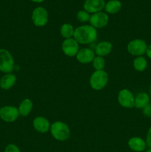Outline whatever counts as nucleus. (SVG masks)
<instances>
[{"mask_svg": "<svg viewBox=\"0 0 151 152\" xmlns=\"http://www.w3.org/2000/svg\"><path fill=\"white\" fill-rule=\"evenodd\" d=\"M76 18L79 22H86L90 20V13L86 10H79L76 14Z\"/></svg>", "mask_w": 151, "mask_h": 152, "instance_id": "23", "label": "nucleus"}, {"mask_svg": "<svg viewBox=\"0 0 151 152\" xmlns=\"http://www.w3.org/2000/svg\"><path fill=\"white\" fill-rule=\"evenodd\" d=\"M146 53L148 57H149L150 59H151V45H150L147 46V50H146Z\"/></svg>", "mask_w": 151, "mask_h": 152, "instance_id": "27", "label": "nucleus"}, {"mask_svg": "<svg viewBox=\"0 0 151 152\" xmlns=\"http://www.w3.org/2000/svg\"><path fill=\"white\" fill-rule=\"evenodd\" d=\"M105 66V61L102 56H96L93 60V67L96 71H102Z\"/></svg>", "mask_w": 151, "mask_h": 152, "instance_id": "22", "label": "nucleus"}, {"mask_svg": "<svg viewBox=\"0 0 151 152\" xmlns=\"http://www.w3.org/2000/svg\"><path fill=\"white\" fill-rule=\"evenodd\" d=\"M118 101L124 108H132L134 107L135 97L132 92L127 89L120 91L118 95Z\"/></svg>", "mask_w": 151, "mask_h": 152, "instance_id": "8", "label": "nucleus"}, {"mask_svg": "<svg viewBox=\"0 0 151 152\" xmlns=\"http://www.w3.org/2000/svg\"><path fill=\"white\" fill-rule=\"evenodd\" d=\"M147 62L143 56H138L133 61V67L136 71L139 72L144 71L147 68Z\"/></svg>", "mask_w": 151, "mask_h": 152, "instance_id": "21", "label": "nucleus"}, {"mask_svg": "<svg viewBox=\"0 0 151 152\" xmlns=\"http://www.w3.org/2000/svg\"><path fill=\"white\" fill-rule=\"evenodd\" d=\"M147 45L145 41L140 39H133L127 45V50L129 53L133 56H141L146 53Z\"/></svg>", "mask_w": 151, "mask_h": 152, "instance_id": "5", "label": "nucleus"}, {"mask_svg": "<svg viewBox=\"0 0 151 152\" xmlns=\"http://www.w3.org/2000/svg\"><path fill=\"white\" fill-rule=\"evenodd\" d=\"M64 53L68 56H74L78 52V43L75 39H66L62 45Z\"/></svg>", "mask_w": 151, "mask_h": 152, "instance_id": "10", "label": "nucleus"}, {"mask_svg": "<svg viewBox=\"0 0 151 152\" xmlns=\"http://www.w3.org/2000/svg\"><path fill=\"white\" fill-rule=\"evenodd\" d=\"M14 69V59L11 53L5 49H0V71L10 74Z\"/></svg>", "mask_w": 151, "mask_h": 152, "instance_id": "3", "label": "nucleus"}, {"mask_svg": "<svg viewBox=\"0 0 151 152\" xmlns=\"http://www.w3.org/2000/svg\"><path fill=\"white\" fill-rule=\"evenodd\" d=\"M146 143L149 148H151V127L148 130L147 134V137H146Z\"/></svg>", "mask_w": 151, "mask_h": 152, "instance_id": "26", "label": "nucleus"}, {"mask_svg": "<svg viewBox=\"0 0 151 152\" xmlns=\"http://www.w3.org/2000/svg\"><path fill=\"white\" fill-rule=\"evenodd\" d=\"M105 0H85L84 3V9L89 13H95L100 12L105 8Z\"/></svg>", "mask_w": 151, "mask_h": 152, "instance_id": "11", "label": "nucleus"}, {"mask_svg": "<svg viewBox=\"0 0 151 152\" xmlns=\"http://www.w3.org/2000/svg\"><path fill=\"white\" fill-rule=\"evenodd\" d=\"M95 58V53L93 50L90 48H82L78 50L76 54V59L80 63L86 64L93 62Z\"/></svg>", "mask_w": 151, "mask_h": 152, "instance_id": "13", "label": "nucleus"}, {"mask_svg": "<svg viewBox=\"0 0 151 152\" xmlns=\"http://www.w3.org/2000/svg\"><path fill=\"white\" fill-rule=\"evenodd\" d=\"M73 37L78 43L90 44L97 39V31L92 25H81L76 28Z\"/></svg>", "mask_w": 151, "mask_h": 152, "instance_id": "1", "label": "nucleus"}, {"mask_svg": "<svg viewBox=\"0 0 151 152\" xmlns=\"http://www.w3.org/2000/svg\"><path fill=\"white\" fill-rule=\"evenodd\" d=\"M33 127L40 133H46L50 129V123L47 119L43 117H37L33 122Z\"/></svg>", "mask_w": 151, "mask_h": 152, "instance_id": "12", "label": "nucleus"}, {"mask_svg": "<svg viewBox=\"0 0 151 152\" xmlns=\"http://www.w3.org/2000/svg\"><path fill=\"white\" fill-rule=\"evenodd\" d=\"M4 152H21L19 147L16 146L14 144H9L6 146Z\"/></svg>", "mask_w": 151, "mask_h": 152, "instance_id": "24", "label": "nucleus"}, {"mask_svg": "<svg viewBox=\"0 0 151 152\" xmlns=\"http://www.w3.org/2000/svg\"><path fill=\"white\" fill-rule=\"evenodd\" d=\"M19 111L16 107L11 105L1 107L0 108V118L7 123H12L17 120L19 117Z\"/></svg>", "mask_w": 151, "mask_h": 152, "instance_id": "7", "label": "nucleus"}, {"mask_svg": "<svg viewBox=\"0 0 151 152\" xmlns=\"http://www.w3.org/2000/svg\"><path fill=\"white\" fill-rule=\"evenodd\" d=\"M90 22L95 28H102L106 26L109 21L107 14L104 12H98L90 16Z\"/></svg>", "mask_w": 151, "mask_h": 152, "instance_id": "9", "label": "nucleus"}, {"mask_svg": "<svg viewBox=\"0 0 151 152\" xmlns=\"http://www.w3.org/2000/svg\"><path fill=\"white\" fill-rule=\"evenodd\" d=\"M145 152H151V148H149V149H147V151H145Z\"/></svg>", "mask_w": 151, "mask_h": 152, "instance_id": "29", "label": "nucleus"}, {"mask_svg": "<svg viewBox=\"0 0 151 152\" xmlns=\"http://www.w3.org/2000/svg\"><path fill=\"white\" fill-rule=\"evenodd\" d=\"M149 102V95L144 92H141V93L138 94L135 97L134 106L139 109H143Z\"/></svg>", "mask_w": 151, "mask_h": 152, "instance_id": "17", "label": "nucleus"}, {"mask_svg": "<svg viewBox=\"0 0 151 152\" xmlns=\"http://www.w3.org/2000/svg\"><path fill=\"white\" fill-rule=\"evenodd\" d=\"M108 82V75L105 71H96L93 73L90 79V86L93 89L99 91L106 86Z\"/></svg>", "mask_w": 151, "mask_h": 152, "instance_id": "4", "label": "nucleus"}, {"mask_svg": "<svg viewBox=\"0 0 151 152\" xmlns=\"http://www.w3.org/2000/svg\"><path fill=\"white\" fill-rule=\"evenodd\" d=\"M112 48V44L109 42H101L95 48V53L99 56H107L111 52Z\"/></svg>", "mask_w": 151, "mask_h": 152, "instance_id": "16", "label": "nucleus"}, {"mask_svg": "<svg viewBox=\"0 0 151 152\" xmlns=\"http://www.w3.org/2000/svg\"><path fill=\"white\" fill-rule=\"evenodd\" d=\"M16 77L13 74H6L0 80V87L4 90H9L15 85Z\"/></svg>", "mask_w": 151, "mask_h": 152, "instance_id": "15", "label": "nucleus"}, {"mask_svg": "<svg viewBox=\"0 0 151 152\" xmlns=\"http://www.w3.org/2000/svg\"><path fill=\"white\" fill-rule=\"evenodd\" d=\"M50 130L52 136L59 141L67 140L70 135V131L68 125L61 121L53 123Z\"/></svg>", "mask_w": 151, "mask_h": 152, "instance_id": "2", "label": "nucleus"}, {"mask_svg": "<svg viewBox=\"0 0 151 152\" xmlns=\"http://www.w3.org/2000/svg\"><path fill=\"white\" fill-rule=\"evenodd\" d=\"M75 29L73 28V25L70 24L65 23L62 25L60 28V33L62 37L65 39H70L71 37H73Z\"/></svg>", "mask_w": 151, "mask_h": 152, "instance_id": "20", "label": "nucleus"}, {"mask_svg": "<svg viewBox=\"0 0 151 152\" xmlns=\"http://www.w3.org/2000/svg\"><path fill=\"white\" fill-rule=\"evenodd\" d=\"M129 148L133 151L142 152L147 148V143L143 139L140 137H132L128 141Z\"/></svg>", "mask_w": 151, "mask_h": 152, "instance_id": "14", "label": "nucleus"}, {"mask_svg": "<svg viewBox=\"0 0 151 152\" xmlns=\"http://www.w3.org/2000/svg\"><path fill=\"white\" fill-rule=\"evenodd\" d=\"M32 21L37 27H43L48 22V13L43 7H37L33 10Z\"/></svg>", "mask_w": 151, "mask_h": 152, "instance_id": "6", "label": "nucleus"}, {"mask_svg": "<svg viewBox=\"0 0 151 152\" xmlns=\"http://www.w3.org/2000/svg\"><path fill=\"white\" fill-rule=\"evenodd\" d=\"M32 109L33 102H31L30 99H25L21 102L18 111H19V115L22 116V117H26L31 112Z\"/></svg>", "mask_w": 151, "mask_h": 152, "instance_id": "19", "label": "nucleus"}, {"mask_svg": "<svg viewBox=\"0 0 151 152\" xmlns=\"http://www.w3.org/2000/svg\"><path fill=\"white\" fill-rule=\"evenodd\" d=\"M122 4L119 0H110L105 4V11L110 14H115L120 11Z\"/></svg>", "mask_w": 151, "mask_h": 152, "instance_id": "18", "label": "nucleus"}, {"mask_svg": "<svg viewBox=\"0 0 151 152\" xmlns=\"http://www.w3.org/2000/svg\"><path fill=\"white\" fill-rule=\"evenodd\" d=\"M30 1H33V2H36V3H40V2H42L44 1V0H30Z\"/></svg>", "mask_w": 151, "mask_h": 152, "instance_id": "28", "label": "nucleus"}, {"mask_svg": "<svg viewBox=\"0 0 151 152\" xmlns=\"http://www.w3.org/2000/svg\"><path fill=\"white\" fill-rule=\"evenodd\" d=\"M143 114L146 117H151V103H148L144 108H143Z\"/></svg>", "mask_w": 151, "mask_h": 152, "instance_id": "25", "label": "nucleus"}, {"mask_svg": "<svg viewBox=\"0 0 151 152\" xmlns=\"http://www.w3.org/2000/svg\"><path fill=\"white\" fill-rule=\"evenodd\" d=\"M150 95H151V86H150Z\"/></svg>", "mask_w": 151, "mask_h": 152, "instance_id": "30", "label": "nucleus"}]
</instances>
